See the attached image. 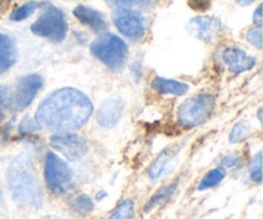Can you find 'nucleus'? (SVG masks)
<instances>
[{
    "label": "nucleus",
    "mask_w": 263,
    "mask_h": 219,
    "mask_svg": "<svg viewBox=\"0 0 263 219\" xmlns=\"http://www.w3.org/2000/svg\"><path fill=\"white\" fill-rule=\"evenodd\" d=\"M39 8V3L37 2H28L25 3L23 5L18 7L14 12L10 14V19L14 21V22H21V21L27 19L28 17L35 13V10Z\"/></svg>",
    "instance_id": "obj_22"
},
{
    "label": "nucleus",
    "mask_w": 263,
    "mask_h": 219,
    "mask_svg": "<svg viewBox=\"0 0 263 219\" xmlns=\"http://www.w3.org/2000/svg\"><path fill=\"white\" fill-rule=\"evenodd\" d=\"M216 99L212 94H198L185 100L177 109V121L185 128H194L212 115Z\"/></svg>",
    "instance_id": "obj_4"
},
{
    "label": "nucleus",
    "mask_w": 263,
    "mask_h": 219,
    "mask_svg": "<svg viewBox=\"0 0 263 219\" xmlns=\"http://www.w3.org/2000/svg\"><path fill=\"white\" fill-rule=\"evenodd\" d=\"M17 61V46L7 33H0V74L5 73Z\"/></svg>",
    "instance_id": "obj_15"
},
{
    "label": "nucleus",
    "mask_w": 263,
    "mask_h": 219,
    "mask_svg": "<svg viewBox=\"0 0 263 219\" xmlns=\"http://www.w3.org/2000/svg\"><path fill=\"white\" fill-rule=\"evenodd\" d=\"M262 156L261 153L257 154L253 158L251 163V178L252 181L257 182V184H261L262 180Z\"/></svg>",
    "instance_id": "obj_23"
},
{
    "label": "nucleus",
    "mask_w": 263,
    "mask_h": 219,
    "mask_svg": "<svg viewBox=\"0 0 263 219\" xmlns=\"http://www.w3.org/2000/svg\"><path fill=\"white\" fill-rule=\"evenodd\" d=\"M41 87H43V78H41L40 74L32 73L23 76L18 81L13 99L10 100V104L13 105L15 110L26 109L33 102Z\"/></svg>",
    "instance_id": "obj_9"
},
{
    "label": "nucleus",
    "mask_w": 263,
    "mask_h": 219,
    "mask_svg": "<svg viewBox=\"0 0 263 219\" xmlns=\"http://www.w3.org/2000/svg\"><path fill=\"white\" fill-rule=\"evenodd\" d=\"M31 31L36 36L48 38L54 43H61L66 38L68 32V23L64 17V13L59 8L50 5L32 23Z\"/></svg>",
    "instance_id": "obj_5"
},
{
    "label": "nucleus",
    "mask_w": 263,
    "mask_h": 219,
    "mask_svg": "<svg viewBox=\"0 0 263 219\" xmlns=\"http://www.w3.org/2000/svg\"><path fill=\"white\" fill-rule=\"evenodd\" d=\"M254 0H236V3L240 5H249V4H252Z\"/></svg>",
    "instance_id": "obj_30"
},
{
    "label": "nucleus",
    "mask_w": 263,
    "mask_h": 219,
    "mask_svg": "<svg viewBox=\"0 0 263 219\" xmlns=\"http://www.w3.org/2000/svg\"><path fill=\"white\" fill-rule=\"evenodd\" d=\"M251 133H252V126L249 125L247 121H240V122L236 123V125L234 126L233 130H231L229 140H230V143L233 144L241 143V141L246 140L247 137H249Z\"/></svg>",
    "instance_id": "obj_21"
},
{
    "label": "nucleus",
    "mask_w": 263,
    "mask_h": 219,
    "mask_svg": "<svg viewBox=\"0 0 263 219\" xmlns=\"http://www.w3.org/2000/svg\"><path fill=\"white\" fill-rule=\"evenodd\" d=\"M152 87L159 94L175 95V96H181V95H185L189 91V86L184 82L163 78V77H156L152 82Z\"/></svg>",
    "instance_id": "obj_16"
},
{
    "label": "nucleus",
    "mask_w": 263,
    "mask_h": 219,
    "mask_svg": "<svg viewBox=\"0 0 263 219\" xmlns=\"http://www.w3.org/2000/svg\"><path fill=\"white\" fill-rule=\"evenodd\" d=\"M226 178V171L222 167H218V168L211 169L208 173H205V176L203 177L202 181L198 185V190L199 191H204V190L213 189V187L218 186L223 180Z\"/></svg>",
    "instance_id": "obj_18"
},
{
    "label": "nucleus",
    "mask_w": 263,
    "mask_h": 219,
    "mask_svg": "<svg viewBox=\"0 0 263 219\" xmlns=\"http://www.w3.org/2000/svg\"><path fill=\"white\" fill-rule=\"evenodd\" d=\"M10 104L9 89L7 86H0V123L3 122L7 113L8 107Z\"/></svg>",
    "instance_id": "obj_24"
},
{
    "label": "nucleus",
    "mask_w": 263,
    "mask_h": 219,
    "mask_svg": "<svg viewBox=\"0 0 263 219\" xmlns=\"http://www.w3.org/2000/svg\"><path fill=\"white\" fill-rule=\"evenodd\" d=\"M7 181L15 202L35 209L43 207L44 192L35 164L28 154H20L13 159L8 167Z\"/></svg>",
    "instance_id": "obj_2"
},
{
    "label": "nucleus",
    "mask_w": 263,
    "mask_h": 219,
    "mask_svg": "<svg viewBox=\"0 0 263 219\" xmlns=\"http://www.w3.org/2000/svg\"><path fill=\"white\" fill-rule=\"evenodd\" d=\"M177 154H179V146H170V148L164 149L157 156L156 161L151 164V167H149V177L153 181H157L162 176H164L172 168V166H174L175 159L177 158Z\"/></svg>",
    "instance_id": "obj_14"
},
{
    "label": "nucleus",
    "mask_w": 263,
    "mask_h": 219,
    "mask_svg": "<svg viewBox=\"0 0 263 219\" xmlns=\"http://www.w3.org/2000/svg\"><path fill=\"white\" fill-rule=\"evenodd\" d=\"M253 22L256 23L257 26H261V22H262V17H261V5H258L256 9V12H254L253 14Z\"/></svg>",
    "instance_id": "obj_29"
},
{
    "label": "nucleus",
    "mask_w": 263,
    "mask_h": 219,
    "mask_svg": "<svg viewBox=\"0 0 263 219\" xmlns=\"http://www.w3.org/2000/svg\"><path fill=\"white\" fill-rule=\"evenodd\" d=\"M221 163L226 168H238V167L241 166V158L236 154H229V155L223 156Z\"/></svg>",
    "instance_id": "obj_27"
},
{
    "label": "nucleus",
    "mask_w": 263,
    "mask_h": 219,
    "mask_svg": "<svg viewBox=\"0 0 263 219\" xmlns=\"http://www.w3.org/2000/svg\"><path fill=\"white\" fill-rule=\"evenodd\" d=\"M39 128V125L36 123V121L33 122V121L28 120V118H26V120H23V122H21L20 125V132L21 133H32L35 132V131H37Z\"/></svg>",
    "instance_id": "obj_28"
},
{
    "label": "nucleus",
    "mask_w": 263,
    "mask_h": 219,
    "mask_svg": "<svg viewBox=\"0 0 263 219\" xmlns=\"http://www.w3.org/2000/svg\"><path fill=\"white\" fill-rule=\"evenodd\" d=\"M187 32L204 43H212L222 32V23L218 18L211 15H198L192 18L186 25Z\"/></svg>",
    "instance_id": "obj_10"
},
{
    "label": "nucleus",
    "mask_w": 263,
    "mask_h": 219,
    "mask_svg": "<svg viewBox=\"0 0 263 219\" xmlns=\"http://www.w3.org/2000/svg\"><path fill=\"white\" fill-rule=\"evenodd\" d=\"M44 219H58V218H55V217H46V218H44Z\"/></svg>",
    "instance_id": "obj_32"
},
{
    "label": "nucleus",
    "mask_w": 263,
    "mask_h": 219,
    "mask_svg": "<svg viewBox=\"0 0 263 219\" xmlns=\"http://www.w3.org/2000/svg\"><path fill=\"white\" fill-rule=\"evenodd\" d=\"M91 54L110 69H118L127 59L128 49L125 41L113 33H103L92 41Z\"/></svg>",
    "instance_id": "obj_3"
},
{
    "label": "nucleus",
    "mask_w": 263,
    "mask_h": 219,
    "mask_svg": "<svg viewBox=\"0 0 263 219\" xmlns=\"http://www.w3.org/2000/svg\"><path fill=\"white\" fill-rule=\"evenodd\" d=\"M123 112V103L120 97H108L98 110V122L102 127L112 128L117 125Z\"/></svg>",
    "instance_id": "obj_12"
},
{
    "label": "nucleus",
    "mask_w": 263,
    "mask_h": 219,
    "mask_svg": "<svg viewBox=\"0 0 263 219\" xmlns=\"http://www.w3.org/2000/svg\"><path fill=\"white\" fill-rule=\"evenodd\" d=\"M109 2L121 5L122 8H149L154 4V0H109Z\"/></svg>",
    "instance_id": "obj_25"
},
{
    "label": "nucleus",
    "mask_w": 263,
    "mask_h": 219,
    "mask_svg": "<svg viewBox=\"0 0 263 219\" xmlns=\"http://www.w3.org/2000/svg\"><path fill=\"white\" fill-rule=\"evenodd\" d=\"M247 40L256 48H262V30L261 26H256V27L251 28L247 33Z\"/></svg>",
    "instance_id": "obj_26"
},
{
    "label": "nucleus",
    "mask_w": 263,
    "mask_h": 219,
    "mask_svg": "<svg viewBox=\"0 0 263 219\" xmlns=\"http://www.w3.org/2000/svg\"><path fill=\"white\" fill-rule=\"evenodd\" d=\"M71 208L74 210L76 213L81 215H87L89 213L92 212L94 209V203L92 200L90 199V196L87 195L81 194L77 195L73 200L71 202Z\"/></svg>",
    "instance_id": "obj_20"
},
{
    "label": "nucleus",
    "mask_w": 263,
    "mask_h": 219,
    "mask_svg": "<svg viewBox=\"0 0 263 219\" xmlns=\"http://www.w3.org/2000/svg\"><path fill=\"white\" fill-rule=\"evenodd\" d=\"M73 14L84 26L89 27L94 32H103L108 28V22L104 14L86 5H79L73 9Z\"/></svg>",
    "instance_id": "obj_13"
},
{
    "label": "nucleus",
    "mask_w": 263,
    "mask_h": 219,
    "mask_svg": "<svg viewBox=\"0 0 263 219\" xmlns=\"http://www.w3.org/2000/svg\"><path fill=\"white\" fill-rule=\"evenodd\" d=\"M222 59L230 72L235 74H240L243 72L249 71L256 66V58L249 55L247 51L239 48H228L222 54Z\"/></svg>",
    "instance_id": "obj_11"
},
{
    "label": "nucleus",
    "mask_w": 263,
    "mask_h": 219,
    "mask_svg": "<svg viewBox=\"0 0 263 219\" xmlns=\"http://www.w3.org/2000/svg\"><path fill=\"white\" fill-rule=\"evenodd\" d=\"M117 30L130 40H140L145 35V21L140 13L130 8H120L112 15Z\"/></svg>",
    "instance_id": "obj_7"
},
{
    "label": "nucleus",
    "mask_w": 263,
    "mask_h": 219,
    "mask_svg": "<svg viewBox=\"0 0 263 219\" xmlns=\"http://www.w3.org/2000/svg\"><path fill=\"white\" fill-rule=\"evenodd\" d=\"M92 113V103L84 92L72 87L57 90L46 97L36 112L39 127L68 132L82 127Z\"/></svg>",
    "instance_id": "obj_1"
},
{
    "label": "nucleus",
    "mask_w": 263,
    "mask_h": 219,
    "mask_svg": "<svg viewBox=\"0 0 263 219\" xmlns=\"http://www.w3.org/2000/svg\"><path fill=\"white\" fill-rule=\"evenodd\" d=\"M50 146L71 162L80 161L89 151L86 140L74 133H58L51 136Z\"/></svg>",
    "instance_id": "obj_8"
},
{
    "label": "nucleus",
    "mask_w": 263,
    "mask_h": 219,
    "mask_svg": "<svg viewBox=\"0 0 263 219\" xmlns=\"http://www.w3.org/2000/svg\"><path fill=\"white\" fill-rule=\"evenodd\" d=\"M108 219H135V205L133 200H122Z\"/></svg>",
    "instance_id": "obj_19"
},
{
    "label": "nucleus",
    "mask_w": 263,
    "mask_h": 219,
    "mask_svg": "<svg viewBox=\"0 0 263 219\" xmlns=\"http://www.w3.org/2000/svg\"><path fill=\"white\" fill-rule=\"evenodd\" d=\"M176 189H177V184H170L167 185V186L159 189L158 191H157L156 194L148 200V203H146L145 207H144V210H145V212H151V210H153L154 208L159 207V205H162L163 203H166L167 200L175 194Z\"/></svg>",
    "instance_id": "obj_17"
},
{
    "label": "nucleus",
    "mask_w": 263,
    "mask_h": 219,
    "mask_svg": "<svg viewBox=\"0 0 263 219\" xmlns=\"http://www.w3.org/2000/svg\"><path fill=\"white\" fill-rule=\"evenodd\" d=\"M44 176L49 189L57 195H64L74 186L73 173L71 168L54 153H48L44 164Z\"/></svg>",
    "instance_id": "obj_6"
},
{
    "label": "nucleus",
    "mask_w": 263,
    "mask_h": 219,
    "mask_svg": "<svg viewBox=\"0 0 263 219\" xmlns=\"http://www.w3.org/2000/svg\"><path fill=\"white\" fill-rule=\"evenodd\" d=\"M105 196H107V194H105V192H100V194L97 195V200H99V202H100V200L104 199Z\"/></svg>",
    "instance_id": "obj_31"
}]
</instances>
